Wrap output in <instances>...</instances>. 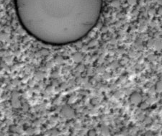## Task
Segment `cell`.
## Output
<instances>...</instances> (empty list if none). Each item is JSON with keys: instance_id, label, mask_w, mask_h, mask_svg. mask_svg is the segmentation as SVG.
<instances>
[{"instance_id": "6da1fadb", "label": "cell", "mask_w": 162, "mask_h": 136, "mask_svg": "<svg viewBox=\"0 0 162 136\" xmlns=\"http://www.w3.org/2000/svg\"><path fill=\"white\" fill-rule=\"evenodd\" d=\"M142 100V96L140 94L138 93H133L130 95V101L132 104H138L141 102Z\"/></svg>"}, {"instance_id": "7a4b0ae2", "label": "cell", "mask_w": 162, "mask_h": 136, "mask_svg": "<svg viewBox=\"0 0 162 136\" xmlns=\"http://www.w3.org/2000/svg\"><path fill=\"white\" fill-rule=\"evenodd\" d=\"M72 58L74 61L76 62H79L81 61L82 59V56L80 53H75L73 56H72Z\"/></svg>"}, {"instance_id": "3957f363", "label": "cell", "mask_w": 162, "mask_h": 136, "mask_svg": "<svg viewBox=\"0 0 162 136\" xmlns=\"http://www.w3.org/2000/svg\"><path fill=\"white\" fill-rule=\"evenodd\" d=\"M156 90L159 92L162 91V82H159L156 85Z\"/></svg>"}, {"instance_id": "277c9868", "label": "cell", "mask_w": 162, "mask_h": 136, "mask_svg": "<svg viewBox=\"0 0 162 136\" xmlns=\"http://www.w3.org/2000/svg\"><path fill=\"white\" fill-rule=\"evenodd\" d=\"M156 50H160L162 48V43L159 41H157V42H155V44L154 46Z\"/></svg>"}, {"instance_id": "5b68a950", "label": "cell", "mask_w": 162, "mask_h": 136, "mask_svg": "<svg viewBox=\"0 0 162 136\" xmlns=\"http://www.w3.org/2000/svg\"><path fill=\"white\" fill-rule=\"evenodd\" d=\"M111 4H112V6L114 7H117L120 6V1H119L118 0H114V1H112Z\"/></svg>"}, {"instance_id": "8992f818", "label": "cell", "mask_w": 162, "mask_h": 136, "mask_svg": "<svg viewBox=\"0 0 162 136\" xmlns=\"http://www.w3.org/2000/svg\"><path fill=\"white\" fill-rule=\"evenodd\" d=\"M84 69H85V67H84V66L82 65V64H79V65L77 66V67H76V70L79 71H80V72L83 71Z\"/></svg>"}, {"instance_id": "52a82bcc", "label": "cell", "mask_w": 162, "mask_h": 136, "mask_svg": "<svg viewBox=\"0 0 162 136\" xmlns=\"http://www.w3.org/2000/svg\"><path fill=\"white\" fill-rule=\"evenodd\" d=\"M137 1H138V0H127L128 4H130V5H131V6H133V5L136 4Z\"/></svg>"}, {"instance_id": "ba28073f", "label": "cell", "mask_w": 162, "mask_h": 136, "mask_svg": "<svg viewBox=\"0 0 162 136\" xmlns=\"http://www.w3.org/2000/svg\"><path fill=\"white\" fill-rule=\"evenodd\" d=\"M88 136H96V131L94 130H89L88 131Z\"/></svg>"}, {"instance_id": "9c48e42d", "label": "cell", "mask_w": 162, "mask_h": 136, "mask_svg": "<svg viewBox=\"0 0 162 136\" xmlns=\"http://www.w3.org/2000/svg\"><path fill=\"white\" fill-rule=\"evenodd\" d=\"M155 59H156V56L154 55H153V54L152 55H149L148 56V60L150 61H154Z\"/></svg>"}, {"instance_id": "30bf717a", "label": "cell", "mask_w": 162, "mask_h": 136, "mask_svg": "<svg viewBox=\"0 0 162 136\" xmlns=\"http://www.w3.org/2000/svg\"><path fill=\"white\" fill-rule=\"evenodd\" d=\"M154 44H155V42L154 41H149L148 43V46L149 48H151V47H154Z\"/></svg>"}, {"instance_id": "8fae6325", "label": "cell", "mask_w": 162, "mask_h": 136, "mask_svg": "<svg viewBox=\"0 0 162 136\" xmlns=\"http://www.w3.org/2000/svg\"><path fill=\"white\" fill-rule=\"evenodd\" d=\"M109 129H108L107 127H105V126L102 127V133H109Z\"/></svg>"}, {"instance_id": "7c38bea8", "label": "cell", "mask_w": 162, "mask_h": 136, "mask_svg": "<svg viewBox=\"0 0 162 136\" xmlns=\"http://www.w3.org/2000/svg\"><path fill=\"white\" fill-rule=\"evenodd\" d=\"M148 13H149V14H150V15H154V14L156 13V10H155V9H151L149 10Z\"/></svg>"}, {"instance_id": "4fadbf2b", "label": "cell", "mask_w": 162, "mask_h": 136, "mask_svg": "<svg viewBox=\"0 0 162 136\" xmlns=\"http://www.w3.org/2000/svg\"><path fill=\"white\" fill-rule=\"evenodd\" d=\"M158 14H159V15L162 16V7H160V8L158 9Z\"/></svg>"}, {"instance_id": "5bb4252c", "label": "cell", "mask_w": 162, "mask_h": 136, "mask_svg": "<svg viewBox=\"0 0 162 136\" xmlns=\"http://www.w3.org/2000/svg\"><path fill=\"white\" fill-rule=\"evenodd\" d=\"M145 120H146V122L145 121V122H146V123H150V122H151V120H150L149 118H146V119Z\"/></svg>"}]
</instances>
